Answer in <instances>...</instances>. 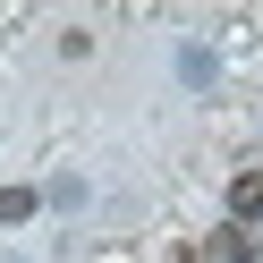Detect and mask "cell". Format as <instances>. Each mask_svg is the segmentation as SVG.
I'll list each match as a JSON object with an SVG mask.
<instances>
[{
  "label": "cell",
  "instance_id": "obj_1",
  "mask_svg": "<svg viewBox=\"0 0 263 263\" xmlns=\"http://www.w3.org/2000/svg\"><path fill=\"white\" fill-rule=\"evenodd\" d=\"M229 221H263V170H238V178H229Z\"/></svg>",
  "mask_w": 263,
  "mask_h": 263
},
{
  "label": "cell",
  "instance_id": "obj_2",
  "mask_svg": "<svg viewBox=\"0 0 263 263\" xmlns=\"http://www.w3.org/2000/svg\"><path fill=\"white\" fill-rule=\"evenodd\" d=\"M204 255H212V263H263V255H255V229H238V221H229V229H212V246H204Z\"/></svg>",
  "mask_w": 263,
  "mask_h": 263
},
{
  "label": "cell",
  "instance_id": "obj_3",
  "mask_svg": "<svg viewBox=\"0 0 263 263\" xmlns=\"http://www.w3.org/2000/svg\"><path fill=\"white\" fill-rule=\"evenodd\" d=\"M34 204H43L34 187H0V229H17V221H34Z\"/></svg>",
  "mask_w": 263,
  "mask_h": 263
}]
</instances>
